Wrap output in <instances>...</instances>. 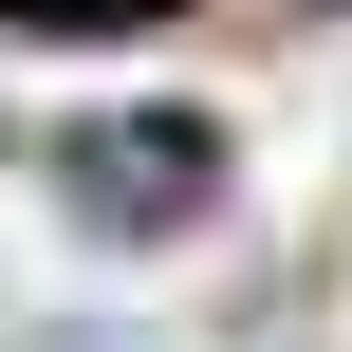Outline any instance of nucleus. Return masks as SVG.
<instances>
[{
    "label": "nucleus",
    "mask_w": 352,
    "mask_h": 352,
    "mask_svg": "<svg viewBox=\"0 0 352 352\" xmlns=\"http://www.w3.org/2000/svg\"><path fill=\"white\" fill-rule=\"evenodd\" d=\"M19 19H74V37H93V19H148V0H19Z\"/></svg>",
    "instance_id": "2"
},
{
    "label": "nucleus",
    "mask_w": 352,
    "mask_h": 352,
    "mask_svg": "<svg viewBox=\"0 0 352 352\" xmlns=\"http://www.w3.org/2000/svg\"><path fill=\"white\" fill-rule=\"evenodd\" d=\"M74 167H93V186H74L93 223H186V204H204V186H186V167H204V130H93Z\"/></svg>",
    "instance_id": "1"
}]
</instances>
